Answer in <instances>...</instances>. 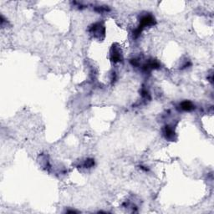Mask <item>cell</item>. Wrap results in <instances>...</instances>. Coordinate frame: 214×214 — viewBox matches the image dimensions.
Returning a JSON list of instances; mask_svg holds the SVG:
<instances>
[{"label": "cell", "instance_id": "1", "mask_svg": "<svg viewBox=\"0 0 214 214\" xmlns=\"http://www.w3.org/2000/svg\"><path fill=\"white\" fill-rule=\"evenodd\" d=\"M111 60L114 62H119L121 60V54H120L119 49L117 48H112V52H111Z\"/></svg>", "mask_w": 214, "mask_h": 214}, {"label": "cell", "instance_id": "2", "mask_svg": "<svg viewBox=\"0 0 214 214\" xmlns=\"http://www.w3.org/2000/svg\"><path fill=\"white\" fill-rule=\"evenodd\" d=\"M180 106H181V109L185 110V111H190V110H192L194 109L193 104L191 101H187L181 102Z\"/></svg>", "mask_w": 214, "mask_h": 214}, {"label": "cell", "instance_id": "3", "mask_svg": "<svg viewBox=\"0 0 214 214\" xmlns=\"http://www.w3.org/2000/svg\"><path fill=\"white\" fill-rule=\"evenodd\" d=\"M164 135L166 136V138L167 139H171V138L174 136V131L171 128L170 126H166L165 129H164L163 131Z\"/></svg>", "mask_w": 214, "mask_h": 214}]
</instances>
